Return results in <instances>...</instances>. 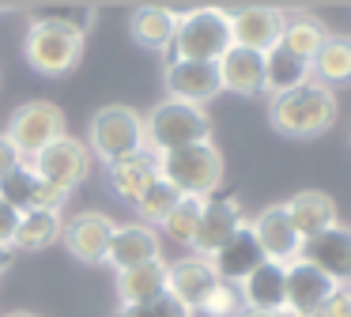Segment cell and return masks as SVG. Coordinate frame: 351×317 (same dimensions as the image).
Here are the masks:
<instances>
[{
  "label": "cell",
  "mask_w": 351,
  "mask_h": 317,
  "mask_svg": "<svg viewBox=\"0 0 351 317\" xmlns=\"http://www.w3.org/2000/svg\"><path fill=\"white\" fill-rule=\"evenodd\" d=\"M268 121L280 136L287 140H313V136L328 132L336 121V95L332 87L310 80L302 87L287 91V95L268 102Z\"/></svg>",
  "instance_id": "cell-1"
},
{
  "label": "cell",
  "mask_w": 351,
  "mask_h": 317,
  "mask_svg": "<svg viewBox=\"0 0 351 317\" xmlns=\"http://www.w3.org/2000/svg\"><path fill=\"white\" fill-rule=\"evenodd\" d=\"M234 45L230 38V12L223 8H193L178 12V30L170 45V60H204L219 64V57Z\"/></svg>",
  "instance_id": "cell-2"
},
{
  "label": "cell",
  "mask_w": 351,
  "mask_h": 317,
  "mask_svg": "<svg viewBox=\"0 0 351 317\" xmlns=\"http://www.w3.org/2000/svg\"><path fill=\"white\" fill-rule=\"evenodd\" d=\"M212 140V121H208L204 106H189V102H159L152 113L144 117V143L155 155H167V151H182L193 143Z\"/></svg>",
  "instance_id": "cell-3"
},
{
  "label": "cell",
  "mask_w": 351,
  "mask_h": 317,
  "mask_svg": "<svg viewBox=\"0 0 351 317\" xmlns=\"http://www.w3.org/2000/svg\"><path fill=\"white\" fill-rule=\"evenodd\" d=\"M84 38L80 30L64 27V23H53L46 15H34L31 27H27V38H23V60L34 68L38 75H57L72 72L84 57Z\"/></svg>",
  "instance_id": "cell-4"
},
{
  "label": "cell",
  "mask_w": 351,
  "mask_h": 317,
  "mask_svg": "<svg viewBox=\"0 0 351 317\" xmlns=\"http://www.w3.org/2000/svg\"><path fill=\"white\" fill-rule=\"evenodd\" d=\"M159 178L170 181L182 196H215V189L223 185V151L212 140L193 143L182 151H167L159 155Z\"/></svg>",
  "instance_id": "cell-5"
},
{
  "label": "cell",
  "mask_w": 351,
  "mask_h": 317,
  "mask_svg": "<svg viewBox=\"0 0 351 317\" xmlns=\"http://www.w3.org/2000/svg\"><path fill=\"white\" fill-rule=\"evenodd\" d=\"M144 148V117L132 106H102L91 117V128H87L91 158H102L106 166H114L117 158H129Z\"/></svg>",
  "instance_id": "cell-6"
},
{
  "label": "cell",
  "mask_w": 351,
  "mask_h": 317,
  "mask_svg": "<svg viewBox=\"0 0 351 317\" xmlns=\"http://www.w3.org/2000/svg\"><path fill=\"white\" fill-rule=\"evenodd\" d=\"M12 148L23 158H34L38 151H46L53 140L64 136V110L57 102H46V98H34V102H23L12 110L8 117V132Z\"/></svg>",
  "instance_id": "cell-7"
},
{
  "label": "cell",
  "mask_w": 351,
  "mask_h": 317,
  "mask_svg": "<svg viewBox=\"0 0 351 317\" xmlns=\"http://www.w3.org/2000/svg\"><path fill=\"white\" fill-rule=\"evenodd\" d=\"M27 163H31V170L42 181H49V185H57L61 193L72 196V189H80L87 181V174H91V151H87L84 140L64 132L61 140H53L46 151H38Z\"/></svg>",
  "instance_id": "cell-8"
},
{
  "label": "cell",
  "mask_w": 351,
  "mask_h": 317,
  "mask_svg": "<svg viewBox=\"0 0 351 317\" xmlns=\"http://www.w3.org/2000/svg\"><path fill=\"white\" fill-rule=\"evenodd\" d=\"M298 261L325 272L336 287H351V226L336 223L328 231L313 234V238H302Z\"/></svg>",
  "instance_id": "cell-9"
},
{
  "label": "cell",
  "mask_w": 351,
  "mask_h": 317,
  "mask_svg": "<svg viewBox=\"0 0 351 317\" xmlns=\"http://www.w3.org/2000/svg\"><path fill=\"white\" fill-rule=\"evenodd\" d=\"M162 87H167V95L174 102L208 106L223 91V83H219V68L215 64H204V60H167Z\"/></svg>",
  "instance_id": "cell-10"
},
{
  "label": "cell",
  "mask_w": 351,
  "mask_h": 317,
  "mask_svg": "<svg viewBox=\"0 0 351 317\" xmlns=\"http://www.w3.org/2000/svg\"><path fill=\"white\" fill-rule=\"evenodd\" d=\"M245 226V215H242V204L234 196H208L204 200V211H200V223H197V234H193V246L197 257H212L223 242H230L238 231Z\"/></svg>",
  "instance_id": "cell-11"
},
{
  "label": "cell",
  "mask_w": 351,
  "mask_h": 317,
  "mask_svg": "<svg viewBox=\"0 0 351 317\" xmlns=\"http://www.w3.org/2000/svg\"><path fill=\"white\" fill-rule=\"evenodd\" d=\"M250 231H253V238H257L265 261H272V264H283V268H287V264H295L298 253H302V238H298L295 223L287 219L283 204H268V208L250 223Z\"/></svg>",
  "instance_id": "cell-12"
},
{
  "label": "cell",
  "mask_w": 351,
  "mask_h": 317,
  "mask_svg": "<svg viewBox=\"0 0 351 317\" xmlns=\"http://www.w3.org/2000/svg\"><path fill=\"white\" fill-rule=\"evenodd\" d=\"M114 219L106 211H80L76 219H69V226L61 231V242L80 264H106L110 234H114Z\"/></svg>",
  "instance_id": "cell-13"
},
{
  "label": "cell",
  "mask_w": 351,
  "mask_h": 317,
  "mask_svg": "<svg viewBox=\"0 0 351 317\" xmlns=\"http://www.w3.org/2000/svg\"><path fill=\"white\" fill-rule=\"evenodd\" d=\"M215 283H219V276H215L208 257L193 253V257H182V261L167 264V294L182 302L189 314H197L204 306V298L215 291Z\"/></svg>",
  "instance_id": "cell-14"
},
{
  "label": "cell",
  "mask_w": 351,
  "mask_h": 317,
  "mask_svg": "<svg viewBox=\"0 0 351 317\" xmlns=\"http://www.w3.org/2000/svg\"><path fill=\"white\" fill-rule=\"evenodd\" d=\"M283 23H287V15H283L280 8L250 4V8L230 12V38H234V45H242V49L268 53L276 42H280Z\"/></svg>",
  "instance_id": "cell-15"
},
{
  "label": "cell",
  "mask_w": 351,
  "mask_h": 317,
  "mask_svg": "<svg viewBox=\"0 0 351 317\" xmlns=\"http://www.w3.org/2000/svg\"><path fill=\"white\" fill-rule=\"evenodd\" d=\"M162 257V238L155 234V226L147 223H117L110 234V249H106V264L117 272L136 268V264L159 261Z\"/></svg>",
  "instance_id": "cell-16"
},
{
  "label": "cell",
  "mask_w": 351,
  "mask_h": 317,
  "mask_svg": "<svg viewBox=\"0 0 351 317\" xmlns=\"http://www.w3.org/2000/svg\"><path fill=\"white\" fill-rule=\"evenodd\" d=\"M336 291V283L317 272L313 264L306 261H295L287 264V287H283V314L287 317H310L328 294Z\"/></svg>",
  "instance_id": "cell-17"
},
{
  "label": "cell",
  "mask_w": 351,
  "mask_h": 317,
  "mask_svg": "<svg viewBox=\"0 0 351 317\" xmlns=\"http://www.w3.org/2000/svg\"><path fill=\"white\" fill-rule=\"evenodd\" d=\"M215 68H219L223 91H230V95H242V98L265 95V53L230 45V49L219 57Z\"/></svg>",
  "instance_id": "cell-18"
},
{
  "label": "cell",
  "mask_w": 351,
  "mask_h": 317,
  "mask_svg": "<svg viewBox=\"0 0 351 317\" xmlns=\"http://www.w3.org/2000/svg\"><path fill=\"white\" fill-rule=\"evenodd\" d=\"M208 261H212L219 283H234L238 287L253 268H261V264H265V253H261V246H257V238H253L250 223H245L242 231H238L230 242H223V246L215 249Z\"/></svg>",
  "instance_id": "cell-19"
},
{
  "label": "cell",
  "mask_w": 351,
  "mask_h": 317,
  "mask_svg": "<svg viewBox=\"0 0 351 317\" xmlns=\"http://www.w3.org/2000/svg\"><path fill=\"white\" fill-rule=\"evenodd\" d=\"M106 174H110V189H114L125 204L136 208L140 196L159 181V155L144 148V151H136V155L117 158L114 166H106Z\"/></svg>",
  "instance_id": "cell-20"
},
{
  "label": "cell",
  "mask_w": 351,
  "mask_h": 317,
  "mask_svg": "<svg viewBox=\"0 0 351 317\" xmlns=\"http://www.w3.org/2000/svg\"><path fill=\"white\" fill-rule=\"evenodd\" d=\"M283 287H287V268L283 264L265 261L261 268H253L250 276L238 283L245 309H268V314H283Z\"/></svg>",
  "instance_id": "cell-21"
},
{
  "label": "cell",
  "mask_w": 351,
  "mask_h": 317,
  "mask_svg": "<svg viewBox=\"0 0 351 317\" xmlns=\"http://www.w3.org/2000/svg\"><path fill=\"white\" fill-rule=\"evenodd\" d=\"M117 287V302L121 306H144V302H155L167 294V261H147L136 264V268H125L117 272L114 279Z\"/></svg>",
  "instance_id": "cell-22"
},
{
  "label": "cell",
  "mask_w": 351,
  "mask_h": 317,
  "mask_svg": "<svg viewBox=\"0 0 351 317\" xmlns=\"http://www.w3.org/2000/svg\"><path fill=\"white\" fill-rule=\"evenodd\" d=\"M287 219L295 223L298 238H313V234L336 226V200L328 193H317V189H302L295 193L287 204H283Z\"/></svg>",
  "instance_id": "cell-23"
},
{
  "label": "cell",
  "mask_w": 351,
  "mask_h": 317,
  "mask_svg": "<svg viewBox=\"0 0 351 317\" xmlns=\"http://www.w3.org/2000/svg\"><path fill=\"white\" fill-rule=\"evenodd\" d=\"M132 42L140 49H152V53H170L174 45V30H178V12L174 8H159V4H147L132 12Z\"/></svg>",
  "instance_id": "cell-24"
},
{
  "label": "cell",
  "mask_w": 351,
  "mask_h": 317,
  "mask_svg": "<svg viewBox=\"0 0 351 317\" xmlns=\"http://www.w3.org/2000/svg\"><path fill=\"white\" fill-rule=\"evenodd\" d=\"M310 80H313L310 60L295 57V53L283 49L280 42L265 53V95L268 98H280V95H287V91L302 87V83H310Z\"/></svg>",
  "instance_id": "cell-25"
},
{
  "label": "cell",
  "mask_w": 351,
  "mask_h": 317,
  "mask_svg": "<svg viewBox=\"0 0 351 317\" xmlns=\"http://www.w3.org/2000/svg\"><path fill=\"white\" fill-rule=\"evenodd\" d=\"M61 215L57 211H23L19 215V231L12 238V249H27V253H38V249H49L53 242H61Z\"/></svg>",
  "instance_id": "cell-26"
},
{
  "label": "cell",
  "mask_w": 351,
  "mask_h": 317,
  "mask_svg": "<svg viewBox=\"0 0 351 317\" xmlns=\"http://www.w3.org/2000/svg\"><path fill=\"white\" fill-rule=\"evenodd\" d=\"M310 72L317 83L332 87V83H348L351 80V38H336L328 34L325 45L317 49V57L310 60Z\"/></svg>",
  "instance_id": "cell-27"
},
{
  "label": "cell",
  "mask_w": 351,
  "mask_h": 317,
  "mask_svg": "<svg viewBox=\"0 0 351 317\" xmlns=\"http://www.w3.org/2000/svg\"><path fill=\"white\" fill-rule=\"evenodd\" d=\"M325 38H328V30L321 27V19H313V15H287L280 45L291 49L295 57H302V60H313L317 49L325 45Z\"/></svg>",
  "instance_id": "cell-28"
},
{
  "label": "cell",
  "mask_w": 351,
  "mask_h": 317,
  "mask_svg": "<svg viewBox=\"0 0 351 317\" xmlns=\"http://www.w3.org/2000/svg\"><path fill=\"white\" fill-rule=\"evenodd\" d=\"M34 193H38V174L31 170V163H27V158L12 174H4V178H0V200L8 204V208H16L19 215L34 208Z\"/></svg>",
  "instance_id": "cell-29"
},
{
  "label": "cell",
  "mask_w": 351,
  "mask_h": 317,
  "mask_svg": "<svg viewBox=\"0 0 351 317\" xmlns=\"http://www.w3.org/2000/svg\"><path fill=\"white\" fill-rule=\"evenodd\" d=\"M200 211H204V200L200 196H182L178 208L162 219V234L178 246H193V234H197V223H200Z\"/></svg>",
  "instance_id": "cell-30"
},
{
  "label": "cell",
  "mask_w": 351,
  "mask_h": 317,
  "mask_svg": "<svg viewBox=\"0 0 351 317\" xmlns=\"http://www.w3.org/2000/svg\"><path fill=\"white\" fill-rule=\"evenodd\" d=\"M178 200H182V193H178L174 185H170V181H155L152 189H147L144 196H140L136 200V215H140V223H162V219L170 215V211L178 208Z\"/></svg>",
  "instance_id": "cell-31"
},
{
  "label": "cell",
  "mask_w": 351,
  "mask_h": 317,
  "mask_svg": "<svg viewBox=\"0 0 351 317\" xmlns=\"http://www.w3.org/2000/svg\"><path fill=\"white\" fill-rule=\"evenodd\" d=\"M242 294H238L234 283H215V291L204 298V306L197 314H208V317H238L242 314Z\"/></svg>",
  "instance_id": "cell-32"
},
{
  "label": "cell",
  "mask_w": 351,
  "mask_h": 317,
  "mask_svg": "<svg viewBox=\"0 0 351 317\" xmlns=\"http://www.w3.org/2000/svg\"><path fill=\"white\" fill-rule=\"evenodd\" d=\"M114 317H193V314H189V309H185L178 298L162 294V298L144 302V306H121Z\"/></svg>",
  "instance_id": "cell-33"
},
{
  "label": "cell",
  "mask_w": 351,
  "mask_h": 317,
  "mask_svg": "<svg viewBox=\"0 0 351 317\" xmlns=\"http://www.w3.org/2000/svg\"><path fill=\"white\" fill-rule=\"evenodd\" d=\"M310 317H351V287H336Z\"/></svg>",
  "instance_id": "cell-34"
},
{
  "label": "cell",
  "mask_w": 351,
  "mask_h": 317,
  "mask_svg": "<svg viewBox=\"0 0 351 317\" xmlns=\"http://www.w3.org/2000/svg\"><path fill=\"white\" fill-rule=\"evenodd\" d=\"M64 204H69V193H61L57 185H49V181H42V178H38L34 208H38V211H57V215H61V208H64ZM34 208H31V211H34Z\"/></svg>",
  "instance_id": "cell-35"
},
{
  "label": "cell",
  "mask_w": 351,
  "mask_h": 317,
  "mask_svg": "<svg viewBox=\"0 0 351 317\" xmlns=\"http://www.w3.org/2000/svg\"><path fill=\"white\" fill-rule=\"evenodd\" d=\"M16 231H19V211L0 200V246H12Z\"/></svg>",
  "instance_id": "cell-36"
},
{
  "label": "cell",
  "mask_w": 351,
  "mask_h": 317,
  "mask_svg": "<svg viewBox=\"0 0 351 317\" xmlns=\"http://www.w3.org/2000/svg\"><path fill=\"white\" fill-rule=\"evenodd\" d=\"M19 163H23V155H19L16 148H12V140H8V136L0 132V178H4V174H12Z\"/></svg>",
  "instance_id": "cell-37"
},
{
  "label": "cell",
  "mask_w": 351,
  "mask_h": 317,
  "mask_svg": "<svg viewBox=\"0 0 351 317\" xmlns=\"http://www.w3.org/2000/svg\"><path fill=\"white\" fill-rule=\"evenodd\" d=\"M12 253H16L12 246H0V276H4V272L12 268Z\"/></svg>",
  "instance_id": "cell-38"
},
{
  "label": "cell",
  "mask_w": 351,
  "mask_h": 317,
  "mask_svg": "<svg viewBox=\"0 0 351 317\" xmlns=\"http://www.w3.org/2000/svg\"><path fill=\"white\" fill-rule=\"evenodd\" d=\"M238 317H287V314H268V309H242Z\"/></svg>",
  "instance_id": "cell-39"
},
{
  "label": "cell",
  "mask_w": 351,
  "mask_h": 317,
  "mask_svg": "<svg viewBox=\"0 0 351 317\" xmlns=\"http://www.w3.org/2000/svg\"><path fill=\"white\" fill-rule=\"evenodd\" d=\"M4 317H34V314H23V309H16V314H4Z\"/></svg>",
  "instance_id": "cell-40"
},
{
  "label": "cell",
  "mask_w": 351,
  "mask_h": 317,
  "mask_svg": "<svg viewBox=\"0 0 351 317\" xmlns=\"http://www.w3.org/2000/svg\"><path fill=\"white\" fill-rule=\"evenodd\" d=\"M348 143H351V136H348Z\"/></svg>",
  "instance_id": "cell-41"
}]
</instances>
